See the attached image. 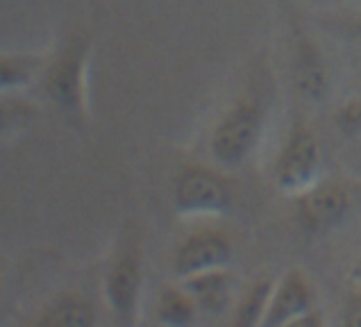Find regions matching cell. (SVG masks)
Instances as JSON below:
<instances>
[{"label":"cell","mask_w":361,"mask_h":327,"mask_svg":"<svg viewBox=\"0 0 361 327\" xmlns=\"http://www.w3.org/2000/svg\"><path fill=\"white\" fill-rule=\"evenodd\" d=\"M96 323V311L91 302L75 291L59 293L55 300L46 304V309L35 321V325L48 327H91Z\"/></svg>","instance_id":"11"},{"label":"cell","mask_w":361,"mask_h":327,"mask_svg":"<svg viewBox=\"0 0 361 327\" xmlns=\"http://www.w3.org/2000/svg\"><path fill=\"white\" fill-rule=\"evenodd\" d=\"M198 304L191 298V293L178 284H166L159 291L157 298V319L161 325H171V327H184L191 325L195 321V314H198Z\"/></svg>","instance_id":"13"},{"label":"cell","mask_w":361,"mask_h":327,"mask_svg":"<svg viewBox=\"0 0 361 327\" xmlns=\"http://www.w3.org/2000/svg\"><path fill=\"white\" fill-rule=\"evenodd\" d=\"M178 282L191 293V298L195 300L202 314L216 319V316H223L230 309L232 293H234V275L228 271V266L195 273Z\"/></svg>","instance_id":"9"},{"label":"cell","mask_w":361,"mask_h":327,"mask_svg":"<svg viewBox=\"0 0 361 327\" xmlns=\"http://www.w3.org/2000/svg\"><path fill=\"white\" fill-rule=\"evenodd\" d=\"M143 289V259H141V243L137 241V234L126 237L118 243L116 254L109 261V269L105 273V284L102 293L111 316L116 323L130 325L137 319L139 300Z\"/></svg>","instance_id":"3"},{"label":"cell","mask_w":361,"mask_h":327,"mask_svg":"<svg viewBox=\"0 0 361 327\" xmlns=\"http://www.w3.org/2000/svg\"><path fill=\"white\" fill-rule=\"evenodd\" d=\"M273 284L275 280H257L243 298L239 300L234 309V325L236 327H255L264 323V316L268 309V302H271V293H273Z\"/></svg>","instance_id":"14"},{"label":"cell","mask_w":361,"mask_h":327,"mask_svg":"<svg viewBox=\"0 0 361 327\" xmlns=\"http://www.w3.org/2000/svg\"><path fill=\"white\" fill-rule=\"evenodd\" d=\"M232 193L219 171L184 166L173 182V207L180 216H221L230 209Z\"/></svg>","instance_id":"5"},{"label":"cell","mask_w":361,"mask_h":327,"mask_svg":"<svg viewBox=\"0 0 361 327\" xmlns=\"http://www.w3.org/2000/svg\"><path fill=\"white\" fill-rule=\"evenodd\" d=\"M359 32H361V25H359Z\"/></svg>","instance_id":"19"},{"label":"cell","mask_w":361,"mask_h":327,"mask_svg":"<svg viewBox=\"0 0 361 327\" xmlns=\"http://www.w3.org/2000/svg\"><path fill=\"white\" fill-rule=\"evenodd\" d=\"M343 323L348 327H361V286L348 295L343 307Z\"/></svg>","instance_id":"16"},{"label":"cell","mask_w":361,"mask_h":327,"mask_svg":"<svg viewBox=\"0 0 361 327\" xmlns=\"http://www.w3.org/2000/svg\"><path fill=\"white\" fill-rule=\"evenodd\" d=\"M336 128L343 137H361V96L345 100L336 111Z\"/></svg>","instance_id":"15"},{"label":"cell","mask_w":361,"mask_h":327,"mask_svg":"<svg viewBox=\"0 0 361 327\" xmlns=\"http://www.w3.org/2000/svg\"><path fill=\"white\" fill-rule=\"evenodd\" d=\"M295 57H293V82L295 89L300 91L312 102H321L329 94V78L323 61V53L318 50L307 35L295 37Z\"/></svg>","instance_id":"10"},{"label":"cell","mask_w":361,"mask_h":327,"mask_svg":"<svg viewBox=\"0 0 361 327\" xmlns=\"http://www.w3.org/2000/svg\"><path fill=\"white\" fill-rule=\"evenodd\" d=\"M321 175V148L305 123H293L288 135L277 150L273 164V178L277 189L286 196H300L302 191L314 187Z\"/></svg>","instance_id":"4"},{"label":"cell","mask_w":361,"mask_h":327,"mask_svg":"<svg viewBox=\"0 0 361 327\" xmlns=\"http://www.w3.org/2000/svg\"><path fill=\"white\" fill-rule=\"evenodd\" d=\"M48 57L39 55H23V53H5L0 59V87L7 91H20L30 85H37L44 75Z\"/></svg>","instance_id":"12"},{"label":"cell","mask_w":361,"mask_h":327,"mask_svg":"<svg viewBox=\"0 0 361 327\" xmlns=\"http://www.w3.org/2000/svg\"><path fill=\"white\" fill-rule=\"evenodd\" d=\"M314 304V284L300 269H288L273 284L262 327H291Z\"/></svg>","instance_id":"8"},{"label":"cell","mask_w":361,"mask_h":327,"mask_svg":"<svg viewBox=\"0 0 361 327\" xmlns=\"http://www.w3.org/2000/svg\"><path fill=\"white\" fill-rule=\"evenodd\" d=\"M234 245L230 234L219 228H200L187 234L175 248L173 273L175 278H189V275L223 269L232 261Z\"/></svg>","instance_id":"7"},{"label":"cell","mask_w":361,"mask_h":327,"mask_svg":"<svg viewBox=\"0 0 361 327\" xmlns=\"http://www.w3.org/2000/svg\"><path fill=\"white\" fill-rule=\"evenodd\" d=\"M353 198L345 184L336 180H318L314 187L295 196V211L302 230L309 237L327 234L329 230L338 228L350 214Z\"/></svg>","instance_id":"6"},{"label":"cell","mask_w":361,"mask_h":327,"mask_svg":"<svg viewBox=\"0 0 361 327\" xmlns=\"http://www.w3.org/2000/svg\"><path fill=\"white\" fill-rule=\"evenodd\" d=\"M350 278H353V282L357 286H361V259L353 266V271H350Z\"/></svg>","instance_id":"18"},{"label":"cell","mask_w":361,"mask_h":327,"mask_svg":"<svg viewBox=\"0 0 361 327\" xmlns=\"http://www.w3.org/2000/svg\"><path fill=\"white\" fill-rule=\"evenodd\" d=\"M325 325V319H323V311L318 309V307H312L307 314H302L300 319H295L291 327H321Z\"/></svg>","instance_id":"17"},{"label":"cell","mask_w":361,"mask_h":327,"mask_svg":"<svg viewBox=\"0 0 361 327\" xmlns=\"http://www.w3.org/2000/svg\"><path fill=\"white\" fill-rule=\"evenodd\" d=\"M89 37H68L53 57H48L44 75L37 82L39 94L71 121H85L89 114Z\"/></svg>","instance_id":"1"},{"label":"cell","mask_w":361,"mask_h":327,"mask_svg":"<svg viewBox=\"0 0 361 327\" xmlns=\"http://www.w3.org/2000/svg\"><path fill=\"white\" fill-rule=\"evenodd\" d=\"M266 130V111L259 98L243 96L225 111L209 137L214 164L223 168H241L252 157Z\"/></svg>","instance_id":"2"}]
</instances>
